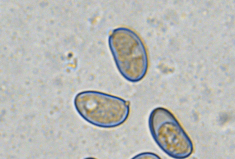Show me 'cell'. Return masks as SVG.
<instances>
[{
  "instance_id": "3",
  "label": "cell",
  "mask_w": 235,
  "mask_h": 159,
  "mask_svg": "<svg viewBox=\"0 0 235 159\" xmlns=\"http://www.w3.org/2000/svg\"><path fill=\"white\" fill-rule=\"evenodd\" d=\"M148 126L156 144L170 157L184 159L192 153L191 141L168 110L161 107L154 109L149 116Z\"/></svg>"
},
{
  "instance_id": "5",
  "label": "cell",
  "mask_w": 235,
  "mask_h": 159,
  "mask_svg": "<svg viewBox=\"0 0 235 159\" xmlns=\"http://www.w3.org/2000/svg\"><path fill=\"white\" fill-rule=\"evenodd\" d=\"M83 159H97L95 158L92 157H87L86 158H84Z\"/></svg>"
},
{
  "instance_id": "1",
  "label": "cell",
  "mask_w": 235,
  "mask_h": 159,
  "mask_svg": "<svg viewBox=\"0 0 235 159\" xmlns=\"http://www.w3.org/2000/svg\"><path fill=\"white\" fill-rule=\"evenodd\" d=\"M74 105L77 112L86 121L104 128L121 125L127 120L130 112L128 101L96 91L78 93L74 98Z\"/></svg>"
},
{
  "instance_id": "4",
  "label": "cell",
  "mask_w": 235,
  "mask_h": 159,
  "mask_svg": "<svg viewBox=\"0 0 235 159\" xmlns=\"http://www.w3.org/2000/svg\"><path fill=\"white\" fill-rule=\"evenodd\" d=\"M130 159H162L157 154L149 152H146L139 153Z\"/></svg>"
},
{
  "instance_id": "2",
  "label": "cell",
  "mask_w": 235,
  "mask_h": 159,
  "mask_svg": "<svg viewBox=\"0 0 235 159\" xmlns=\"http://www.w3.org/2000/svg\"><path fill=\"white\" fill-rule=\"evenodd\" d=\"M110 40L115 63L122 76L131 82L141 80L147 72L148 61L140 36L132 30L122 27L115 30Z\"/></svg>"
}]
</instances>
